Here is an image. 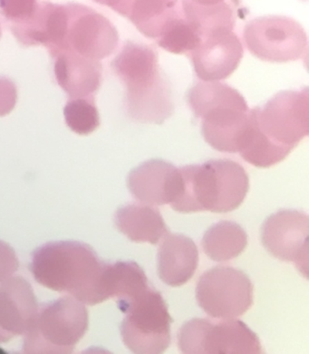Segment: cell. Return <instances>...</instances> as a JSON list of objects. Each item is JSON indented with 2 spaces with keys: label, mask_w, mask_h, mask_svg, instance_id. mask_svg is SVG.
Segmentation results:
<instances>
[{
  "label": "cell",
  "mask_w": 309,
  "mask_h": 354,
  "mask_svg": "<svg viewBox=\"0 0 309 354\" xmlns=\"http://www.w3.org/2000/svg\"><path fill=\"white\" fill-rule=\"evenodd\" d=\"M106 268L91 247L77 241L42 245L33 253L30 265L40 285L90 306L107 299L104 285Z\"/></svg>",
  "instance_id": "obj_1"
},
{
  "label": "cell",
  "mask_w": 309,
  "mask_h": 354,
  "mask_svg": "<svg viewBox=\"0 0 309 354\" xmlns=\"http://www.w3.org/2000/svg\"><path fill=\"white\" fill-rule=\"evenodd\" d=\"M111 66L124 84L125 111L133 121L162 124L173 115L170 84L153 48L128 41Z\"/></svg>",
  "instance_id": "obj_2"
},
{
  "label": "cell",
  "mask_w": 309,
  "mask_h": 354,
  "mask_svg": "<svg viewBox=\"0 0 309 354\" xmlns=\"http://www.w3.org/2000/svg\"><path fill=\"white\" fill-rule=\"evenodd\" d=\"M250 115L252 154L262 165H278L308 136V88L282 91Z\"/></svg>",
  "instance_id": "obj_3"
},
{
  "label": "cell",
  "mask_w": 309,
  "mask_h": 354,
  "mask_svg": "<svg viewBox=\"0 0 309 354\" xmlns=\"http://www.w3.org/2000/svg\"><path fill=\"white\" fill-rule=\"evenodd\" d=\"M182 188L170 206L180 213H227L238 209L249 192L250 180L240 163L212 160L180 168Z\"/></svg>",
  "instance_id": "obj_4"
},
{
  "label": "cell",
  "mask_w": 309,
  "mask_h": 354,
  "mask_svg": "<svg viewBox=\"0 0 309 354\" xmlns=\"http://www.w3.org/2000/svg\"><path fill=\"white\" fill-rule=\"evenodd\" d=\"M188 102L202 121L208 145L221 152H240L250 131V109L238 91L220 81L199 82L189 89Z\"/></svg>",
  "instance_id": "obj_5"
},
{
  "label": "cell",
  "mask_w": 309,
  "mask_h": 354,
  "mask_svg": "<svg viewBox=\"0 0 309 354\" xmlns=\"http://www.w3.org/2000/svg\"><path fill=\"white\" fill-rule=\"evenodd\" d=\"M88 328L84 304L64 297L39 307L30 328L25 333L24 352L69 353Z\"/></svg>",
  "instance_id": "obj_6"
},
{
  "label": "cell",
  "mask_w": 309,
  "mask_h": 354,
  "mask_svg": "<svg viewBox=\"0 0 309 354\" xmlns=\"http://www.w3.org/2000/svg\"><path fill=\"white\" fill-rule=\"evenodd\" d=\"M125 314L121 326L122 341L135 353H162L171 344L173 322L162 295L149 288L118 303Z\"/></svg>",
  "instance_id": "obj_7"
},
{
  "label": "cell",
  "mask_w": 309,
  "mask_h": 354,
  "mask_svg": "<svg viewBox=\"0 0 309 354\" xmlns=\"http://www.w3.org/2000/svg\"><path fill=\"white\" fill-rule=\"evenodd\" d=\"M66 19L59 45L50 53L69 51L100 61L113 54L119 44L118 29L109 19L79 3L65 4Z\"/></svg>",
  "instance_id": "obj_8"
},
{
  "label": "cell",
  "mask_w": 309,
  "mask_h": 354,
  "mask_svg": "<svg viewBox=\"0 0 309 354\" xmlns=\"http://www.w3.org/2000/svg\"><path fill=\"white\" fill-rule=\"evenodd\" d=\"M178 344L182 353L191 354H258L263 353L254 332L234 319L212 323L192 319L180 328Z\"/></svg>",
  "instance_id": "obj_9"
},
{
  "label": "cell",
  "mask_w": 309,
  "mask_h": 354,
  "mask_svg": "<svg viewBox=\"0 0 309 354\" xmlns=\"http://www.w3.org/2000/svg\"><path fill=\"white\" fill-rule=\"evenodd\" d=\"M245 46L259 59L288 63L308 55V36L304 28L288 17H256L245 26Z\"/></svg>",
  "instance_id": "obj_10"
},
{
  "label": "cell",
  "mask_w": 309,
  "mask_h": 354,
  "mask_svg": "<svg viewBox=\"0 0 309 354\" xmlns=\"http://www.w3.org/2000/svg\"><path fill=\"white\" fill-rule=\"evenodd\" d=\"M196 299L211 317H240L252 306L253 285L244 272L232 266H216L198 281Z\"/></svg>",
  "instance_id": "obj_11"
},
{
  "label": "cell",
  "mask_w": 309,
  "mask_h": 354,
  "mask_svg": "<svg viewBox=\"0 0 309 354\" xmlns=\"http://www.w3.org/2000/svg\"><path fill=\"white\" fill-rule=\"evenodd\" d=\"M309 218L297 210H281L268 218L261 228V241L272 256L292 262L305 277L308 269Z\"/></svg>",
  "instance_id": "obj_12"
},
{
  "label": "cell",
  "mask_w": 309,
  "mask_h": 354,
  "mask_svg": "<svg viewBox=\"0 0 309 354\" xmlns=\"http://www.w3.org/2000/svg\"><path fill=\"white\" fill-rule=\"evenodd\" d=\"M244 49L240 38L233 30L207 35L187 55L195 74L200 80H225L238 68Z\"/></svg>",
  "instance_id": "obj_13"
},
{
  "label": "cell",
  "mask_w": 309,
  "mask_h": 354,
  "mask_svg": "<svg viewBox=\"0 0 309 354\" xmlns=\"http://www.w3.org/2000/svg\"><path fill=\"white\" fill-rule=\"evenodd\" d=\"M128 189L140 203L161 206L173 204L182 188V174L170 162L147 160L128 175Z\"/></svg>",
  "instance_id": "obj_14"
},
{
  "label": "cell",
  "mask_w": 309,
  "mask_h": 354,
  "mask_svg": "<svg viewBox=\"0 0 309 354\" xmlns=\"http://www.w3.org/2000/svg\"><path fill=\"white\" fill-rule=\"evenodd\" d=\"M39 310L33 289L22 277L0 283V342L25 335Z\"/></svg>",
  "instance_id": "obj_15"
},
{
  "label": "cell",
  "mask_w": 309,
  "mask_h": 354,
  "mask_svg": "<svg viewBox=\"0 0 309 354\" xmlns=\"http://www.w3.org/2000/svg\"><path fill=\"white\" fill-rule=\"evenodd\" d=\"M52 58L55 81L69 98L95 95L100 88L103 80L100 61L69 51L58 52Z\"/></svg>",
  "instance_id": "obj_16"
},
{
  "label": "cell",
  "mask_w": 309,
  "mask_h": 354,
  "mask_svg": "<svg viewBox=\"0 0 309 354\" xmlns=\"http://www.w3.org/2000/svg\"><path fill=\"white\" fill-rule=\"evenodd\" d=\"M199 264V251L195 243L185 235L163 238L158 252L160 279L166 285L180 286L194 277Z\"/></svg>",
  "instance_id": "obj_17"
},
{
  "label": "cell",
  "mask_w": 309,
  "mask_h": 354,
  "mask_svg": "<svg viewBox=\"0 0 309 354\" xmlns=\"http://www.w3.org/2000/svg\"><path fill=\"white\" fill-rule=\"evenodd\" d=\"M183 16L180 0H133L127 19L144 37L158 42Z\"/></svg>",
  "instance_id": "obj_18"
},
{
  "label": "cell",
  "mask_w": 309,
  "mask_h": 354,
  "mask_svg": "<svg viewBox=\"0 0 309 354\" xmlns=\"http://www.w3.org/2000/svg\"><path fill=\"white\" fill-rule=\"evenodd\" d=\"M115 221L119 231L133 242L154 245L169 234L161 213L151 205H125L116 212Z\"/></svg>",
  "instance_id": "obj_19"
},
{
  "label": "cell",
  "mask_w": 309,
  "mask_h": 354,
  "mask_svg": "<svg viewBox=\"0 0 309 354\" xmlns=\"http://www.w3.org/2000/svg\"><path fill=\"white\" fill-rule=\"evenodd\" d=\"M202 244L209 259L217 262L229 261L243 252L247 245V236L235 222L221 221L206 231Z\"/></svg>",
  "instance_id": "obj_20"
},
{
  "label": "cell",
  "mask_w": 309,
  "mask_h": 354,
  "mask_svg": "<svg viewBox=\"0 0 309 354\" xmlns=\"http://www.w3.org/2000/svg\"><path fill=\"white\" fill-rule=\"evenodd\" d=\"M104 283L107 299L115 298L118 304L130 299L150 288L144 272L133 262L107 264Z\"/></svg>",
  "instance_id": "obj_21"
},
{
  "label": "cell",
  "mask_w": 309,
  "mask_h": 354,
  "mask_svg": "<svg viewBox=\"0 0 309 354\" xmlns=\"http://www.w3.org/2000/svg\"><path fill=\"white\" fill-rule=\"evenodd\" d=\"M64 116L70 130L79 136H89L100 127L95 95L68 98Z\"/></svg>",
  "instance_id": "obj_22"
},
{
  "label": "cell",
  "mask_w": 309,
  "mask_h": 354,
  "mask_svg": "<svg viewBox=\"0 0 309 354\" xmlns=\"http://www.w3.org/2000/svg\"><path fill=\"white\" fill-rule=\"evenodd\" d=\"M39 3V0H0V15L10 28L21 26L36 14Z\"/></svg>",
  "instance_id": "obj_23"
},
{
  "label": "cell",
  "mask_w": 309,
  "mask_h": 354,
  "mask_svg": "<svg viewBox=\"0 0 309 354\" xmlns=\"http://www.w3.org/2000/svg\"><path fill=\"white\" fill-rule=\"evenodd\" d=\"M17 102V89L11 79L0 76V117L10 114Z\"/></svg>",
  "instance_id": "obj_24"
},
{
  "label": "cell",
  "mask_w": 309,
  "mask_h": 354,
  "mask_svg": "<svg viewBox=\"0 0 309 354\" xmlns=\"http://www.w3.org/2000/svg\"><path fill=\"white\" fill-rule=\"evenodd\" d=\"M19 268L16 253L7 243L0 241V283L13 277Z\"/></svg>",
  "instance_id": "obj_25"
},
{
  "label": "cell",
  "mask_w": 309,
  "mask_h": 354,
  "mask_svg": "<svg viewBox=\"0 0 309 354\" xmlns=\"http://www.w3.org/2000/svg\"><path fill=\"white\" fill-rule=\"evenodd\" d=\"M92 1L104 6V7L110 8L115 12L127 17L133 0H92Z\"/></svg>",
  "instance_id": "obj_26"
},
{
  "label": "cell",
  "mask_w": 309,
  "mask_h": 354,
  "mask_svg": "<svg viewBox=\"0 0 309 354\" xmlns=\"http://www.w3.org/2000/svg\"><path fill=\"white\" fill-rule=\"evenodd\" d=\"M191 1L199 5L212 6L221 4V3L226 1H230V0H191ZM232 1H237V0H232Z\"/></svg>",
  "instance_id": "obj_27"
},
{
  "label": "cell",
  "mask_w": 309,
  "mask_h": 354,
  "mask_svg": "<svg viewBox=\"0 0 309 354\" xmlns=\"http://www.w3.org/2000/svg\"><path fill=\"white\" fill-rule=\"evenodd\" d=\"M2 36V28H1V23H0V38H1Z\"/></svg>",
  "instance_id": "obj_28"
}]
</instances>
